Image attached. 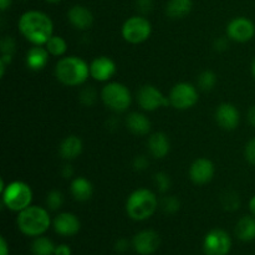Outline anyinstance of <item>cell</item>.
<instances>
[{
  "instance_id": "7a4b0ae2",
  "label": "cell",
  "mask_w": 255,
  "mask_h": 255,
  "mask_svg": "<svg viewBox=\"0 0 255 255\" xmlns=\"http://www.w3.org/2000/svg\"><path fill=\"white\" fill-rule=\"evenodd\" d=\"M55 76L65 86H80L91 76L90 65L79 56L61 57L55 66Z\"/></svg>"
},
{
  "instance_id": "d6986e66",
  "label": "cell",
  "mask_w": 255,
  "mask_h": 255,
  "mask_svg": "<svg viewBox=\"0 0 255 255\" xmlns=\"http://www.w3.org/2000/svg\"><path fill=\"white\" fill-rule=\"evenodd\" d=\"M49 51L46 47H42L40 45H34L29 51L26 52L25 62L26 66L32 71H40L45 69V66L49 62Z\"/></svg>"
},
{
  "instance_id": "277c9868",
  "label": "cell",
  "mask_w": 255,
  "mask_h": 255,
  "mask_svg": "<svg viewBox=\"0 0 255 255\" xmlns=\"http://www.w3.org/2000/svg\"><path fill=\"white\" fill-rule=\"evenodd\" d=\"M158 207L156 194L147 188H138L132 192L126 201L127 216L136 222L151 218Z\"/></svg>"
},
{
  "instance_id": "e575fe53",
  "label": "cell",
  "mask_w": 255,
  "mask_h": 255,
  "mask_svg": "<svg viewBox=\"0 0 255 255\" xmlns=\"http://www.w3.org/2000/svg\"><path fill=\"white\" fill-rule=\"evenodd\" d=\"M149 161L146 156H137L133 159V169L137 172H143L148 168Z\"/></svg>"
},
{
  "instance_id": "bcb514c9",
  "label": "cell",
  "mask_w": 255,
  "mask_h": 255,
  "mask_svg": "<svg viewBox=\"0 0 255 255\" xmlns=\"http://www.w3.org/2000/svg\"><path fill=\"white\" fill-rule=\"evenodd\" d=\"M252 74H253V76L255 77V57L253 61H252Z\"/></svg>"
},
{
  "instance_id": "f546056e",
  "label": "cell",
  "mask_w": 255,
  "mask_h": 255,
  "mask_svg": "<svg viewBox=\"0 0 255 255\" xmlns=\"http://www.w3.org/2000/svg\"><path fill=\"white\" fill-rule=\"evenodd\" d=\"M80 102L85 106H92L97 101V91L92 86H86L80 91Z\"/></svg>"
},
{
  "instance_id": "b9f144b4",
  "label": "cell",
  "mask_w": 255,
  "mask_h": 255,
  "mask_svg": "<svg viewBox=\"0 0 255 255\" xmlns=\"http://www.w3.org/2000/svg\"><path fill=\"white\" fill-rule=\"evenodd\" d=\"M247 116H248L249 124H251L252 126H253L255 128V105H254V106H252L251 109L248 110V115H247Z\"/></svg>"
},
{
  "instance_id": "60d3db41",
  "label": "cell",
  "mask_w": 255,
  "mask_h": 255,
  "mask_svg": "<svg viewBox=\"0 0 255 255\" xmlns=\"http://www.w3.org/2000/svg\"><path fill=\"white\" fill-rule=\"evenodd\" d=\"M0 255H9V248L4 237L0 238Z\"/></svg>"
},
{
  "instance_id": "1f68e13d",
  "label": "cell",
  "mask_w": 255,
  "mask_h": 255,
  "mask_svg": "<svg viewBox=\"0 0 255 255\" xmlns=\"http://www.w3.org/2000/svg\"><path fill=\"white\" fill-rule=\"evenodd\" d=\"M171 178L166 172H158V173L154 174V186L161 193H167L171 188Z\"/></svg>"
},
{
  "instance_id": "f35d334b",
  "label": "cell",
  "mask_w": 255,
  "mask_h": 255,
  "mask_svg": "<svg viewBox=\"0 0 255 255\" xmlns=\"http://www.w3.org/2000/svg\"><path fill=\"white\" fill-rule=\"evenodd\" d=\"M128 248V242L126 239H120V241L116 242V246H115V249H116L119 253H124V252L127 251Z\"/></svg>"
},
{
  "instance_id": "7dc6e473",
  "label": "cell",
  "mask_w": 255,
  "mask_h": 255,
  "mask_svg": "<svg viewBox=\"0 0 255 255\" xmlns=\"http://www.w3.org/2000/svg\"><path fill=\"white\" fill-rule=\"evenodd\" d=\"M45 1H47V2H51V4H56V2L61 1V0H45Z\"/></svg>"
},
{
  "instance_id": "ffe728a7",
  "label": "cell",
  "mask_w": 255,
  "mask_h": 255,
  "mask_svg": "<svg viewBox=\"0 0 255 255\" xmlns=\"http://www.w3.org/2000/svg\"><path fill=\"white\" fill-rule=\"evenodd\" d=\"M82 149H84V143H82L81 138L75 134L65 137L59 147L60 156L66 161L76 159L82 153Z\"/></svg>"
},
{
  "instance_id": "d4e9b609",
  "label": "cell",
  "mask_w": 255,
  "mask_h": 255,
  "mask_svg": "<svg viewBox=\"0 0 255 255\" xmlns=\"http://www.w3.org/2000/svg\"><path fill=\"white\" fill-rule=\"evenodd\" d=\"M55 246L52 241L46 237H36L31 244V252L34 255H54Z\"/></svg>"
},
{
  "instance_id": "7bdbcfd3",
  "label": "cell",
  "mask_w": 255,
  "mask_h": 255,
  "mask_svg": "<svg viewBox=\"0 0 255 255\" xmlns=\"http://www.w3.org/2000/svg\"><path fill=\"white\" fill-rule=\"evenodd\" d=\"M11 5V0H0V10L5 11Z\"/></svg>"
},
{
  "instance_id": "74e56055",
  "label": "cell",
  "mask_w": 255,
  "mask_h": 255,
  "mask_svg": "<svg viewBox=\"0 0 255 255\" xmlns=\"http://www.w3.org/2000/svg\"><path fill=\"white\" fill-rule=\"evenodd\" d=\"M54 255H71V248L66 246V244H60V246H56V248H55Z\"/></svg>"
},
{
  "instance_id": "5b68a950",
  "label": "cell",
  "mask_w": 255,
  "mask_h": 255,
  "mask_svg": "<svg viewBox=\"0 0 255 255\" xmlns=\"http://www.w3.org/2000/svg\"><path fill=\"white\" fill-rule=\"evenodd\" d=\"M0 193L2 194V204L12 212H21L31 206L32 189L22 181L10 182L5 186L4 179L0 181Z\"/></svg>"
},
{
  "instance_id": "d590c367",
  "label": "cell",
  "mask_w": 255,
  "mask_h": 255,
  "mask_svg": "<svg viewBox=\"0 0 255 255\" xmlns=\"http://www.w3.org/2000/svg\"><path fill=\"white\" fill-rule=\"evenodd\" d=\"M136 7L142 14H148L153 9V0H136Z\"/></svg>"
},
{
  "instance_id": "4dcf8cb0",
  "label": "cell",
  "mask_w": 255,
  "mask_h": 255,
  "mask_svg": "<svg viewBox=\"0 0 255 255\" xmlns=\"http://www.w3.org/2000/svg\"><path fill=\"white\" fill-rule=\"evenodd\" d=\"M162 209L166 212L167 214H174L179 211L181 208V202L176 196H167L162 199L161 202Z\"/></svg>"
},
{
  "instance_id": "8992f818",
  "label": "cell",
  "mask_w": 255,
  "mask_h": 255,
  "mask_svg": "<svg viewBox=\"0 0 255 255\" xmlns=\"http://www.w3.org/2000/svg\"><path fill=\"white\" fill-rule=\"evenodd\" d=\"M101 100L111 111L125 112L132 102L128 87L121 82H109L101 90Z\"/></svg>"
},
{
  "instance_id": "ac0fdd59",
  "label": "cell",
  "mask_w": 255,
  "mask_h": 255,
  "mask_svg": "<svg viewBox=\"0 0 255 255\" xmlns=\"http://www.w3.org/2000/svg\"><path fill=\"white\" fill-rule=\"evenodd\" d=\"M147 146H148L149 153L154 158H164L171 151V142H169L168 136L163 132L152 133L147 142Z\"/></svg>"
},
{
  "instance_id": "83f0119b",
  "label": "cell",
  "mask_w": 255,
  "mask_h": 255,
  "mask_svg": "<svg viewBox=\"0 0 255 255\" xmlns=\"http://www.w3.org/2000/svg\"><path fill=\"white\" fill-rule=\"evenodd\" d=\"M221 203L226 211H237L241 206V199L239 196L233 191H226L221 196Z\"/></svg>"
},
{
  "instance_id": "5bb4252c",
  "label": "cell",
  "mask_w": 255,
  "mask_h": 255,
  "mask_svg": "<svg viewBox=\"0 0 255 255\" xmlns=\"http://www.w3.org/2000/svg\"><path fill=\"white\" fill-rule=\"evenodd\" d=\"M214 164L211 159L197 158L189 167V178L194 184H207L213 179L214 177Z\"/></svg>"
},
{
  "instance_id": "ee69618b",
  "label": "cell",
  "mask_w": 255,
  "mask_h": 255,
  "mask_svg": "<svg viewBox=\"0 0 255 255\" xmlns=\"http://www.w3.org/2000/svg\"><path fill=\"white\" fill-rule=\"evenodd\" d=\"M249 209H251L252 214L255 217V196L252 197V199L249 201Z\"/></svg>"
},
{
  "instance_id": "30bf717a",
  "label": "cell",
  "mask_w": 255,
  "mask_h": 255,
  "mask_svg": "<svg viewBox=\"0 0 255 255\" xmlns=\"http://www.w3.org/2000/svg\"><path fill=\"white\" fill-rule=\"evenodd\" d=\"M232 249V238L223 229H212L206 234L203 251L206 255H227Z\"/></svg>"
},
{
  "instance_id": "44dd1931",
  "label": "cell",
  "mask_w": 255,
  "mask_h": 255,
  "mask_svg": "<svg viewBox=\"0 0 255 255\" xmlns=\"http://www.w3.org/2000/svg\"><path fill=\"white\" fill-rule=\"evenodd\" d=\"M70 192L75 201L87 202L92 198L94 194V187L92 183L85 177H76L71 181L70 184Z\"/></svg>"
},
{
  "instance_id": "f1b7e54d",
  "label": "cell",
  "mask_w": 255,
  "mask_h": 255,
  "mask_svg": "<svg viewBox=\"0 0 255 255\" xmlns=\"http://www.w3.org/2000/svg\"><path fill=\"white\" fill-rule=\"evenodd\" d=\"M64 204V194L60 191H50L46 196V207L50 211H57Z\"/></svg>"
},
{
  "instance_id": "7402d4cb",
  "label": "cell",
  "mask_w": 255,
  "mask_h": 255,
  "mask_svg": "<svg viewBox=\"0 0 255 255\" xmlns=\"http://www.w3.org/2000/svg\"><path fill=\"white\" fill-rule=\"evenodd\" d=\"M126 126L132 133L137 136H146L151 131V121L141 112H131L126 117Z\"/></svg>"
},
{
  "instance_id": "ab89813d",
  "label": "cell",
  "mask_w": 255,
  "mask_h": 255,
  "mask_svg": "<svg viewBox=\"0 0 255 255\" xmlns=\"http://www.w3.org/2000/svg\"><path fill=\"white\" fill-rule=\"evenodd\" d=\"M61 173L64 178H71V177L74 176V169H72V167L70 166V164H66V166L62 167Z\"/></svg>"
},
{
  "instance_id": "4fadbf2b",
  "label": "cell",
  "mask_w": 255,
  "mask_h": 255,
  "mask_svg": "<svg viewBox=\"0 0 255 255\" xmlns=\"http://www.w3.org/2000/svg\"><path fill=\"white\" fill-rule=\"evenodd\" d=\"M159 244H161V238L156 232L151 229L141 231L132 239L133 249L141 255L153 254L158 249Z\"/></svg>"
},
{
  "instance_id": "8d00e7d4",
  "label": "cell",
  "mask_w": 255,
  "mask_h": 255,
  "mask_svg": "<svg viewBox=\"0 0 255 255\" xmlns=\"http://www.w3.org/2000/svg\"><path fill=\"white\" fill-rule=\"evenodd\" d=\"M228 40H229L228 36L218 37V39H217L216 41H214V44H213L214 50H216V51H218V52L226 51V50L228 49V44H229Z\"/></svg>"
},
{
  "instance_id": "4316f807",
  "label": "cell",
  "mask_w": 255,
  "mask_h": 255,
  "mask_svg": "<svg viewBox=\"0 0 255 255\" xmlns=\"http://www.w3.org/2000/svg\"><path fill=\"white\" fill-rule=\"evenodd\" d=\"M217 84V75L214 74L211 70H206V71H202L198 75V79H197V85H198V89L202 91H211L214 89Z\"/></svg>"
},
{
  "instance_id": "ba28073f",
  "label": "cell",
  "mask_w": 255,
  "mask_h": 255,
  "mask_svg": "<svg viewBox=\"0 0 255 255\" xmlns=\"http://www.w3.org/2000/svg\"><path fill=\"white\" fill-rule=\"evenodd\" d=\"M168 97L171 106L177 110H182V111L192 109L199 99L197 87L189 82H178L174 85Z\"/></svg>"
},
{
  "instance_id": "8fae6325",
  "label": "cell",
  "mask_w": 255,
  "mask_h": 255,
  "mask_svg": "<svg viewBox=\"0 0 255 255\" xmlns=\"http://www.w3.org/2000/svg\"><path fill=\"white\" fill-rule=\"evenodd\" d=\"M255 35V25L251 19L244 16L234 17L227 25V36L236 42H247Z\"/></svg>"
},
{
  "instance_id": "e0dca14e",
  "label": "cell",
  "mask_w": 255,
  "mask_h": 255,
  "mask_svg": "<svg viewBox=\"0 0 255 255\" xmlns=\"http://www.w3.org/2000/svg\"><path fill=\"white\" fill-rule=\"evenodd\" d=\"M67 19L70 24L77 30H87L94 24V15L91 10L84 5H74L67 11Z\"/></svg>"
},
{
  "instance_id": "836d02e7",
  "label": "cell",
  "mask_w": 255,
  "mask_h": 255,
  "mask_svg": "<svg viewBox=\"0 0 255 255\" xmlns=\"http://www.w3.org/2000/svg\"><path fill=\"white\" fill-rule=\"evenodd\" d=\"M244 156H246V159L249 163L255 166V138H252L247 143L246 149H244Z\"/></svg>"
},
{
  "instance_id": "cb8c5ba5",
  "label": "cell",
  "mask_w": 255,
  "mask_h": 255,
  "mask_svg": "<svg viewBox=\"0 0 255 255\" xmlns=\"http://www.w3.org/2000/svg\"><path fill=\"white\" fill-rule=\"evenodd\" d=\"M236 236L242 242H252L255 239V217L244 216L236 226Z\"/></svg>"
},
{
  "instance_id": "603a6c76",
  "label": "cell",
  "mask_w": 255,
  "mask_h": 255,
  "mask_svg": "<svg viewBox=\"0 0 255 255\" xmlns=\"http://www.w3.org/2000/svg\"><path fill=\"white\" fill-rule=\"evenodd\" d=\"M192 0H168L166 14L171 19H183L192 11Z\"/></svg>"
},
{
  "instance_id": "9a60e30c",
  "label": "cell",
  "mask_w": 255,
  "mask_h": 255,
  "mask_svg": "<svg viewBox=\"0 0 255 255\" xmlns=\"http://www.w3.org/2000/svg\"><path fill=\"white\" fill-rule=\"evenodd\" d=\"M52 226H54L55 232L62 237L75 236L79 233L80 228H81L80 219L70 212H62V213L57 214L52 221Z\"/></svg>"
},
{
  "instance_id": "3957f363",
  "label": "cell",
  "mask_w": 255,
  "mask_h": 255,
  "mask_svg": "<svg viewBox=\"0 0 255 255\" xmlns=\"http://www.w3.org/2000/svg\"><path fill=\"white\" fill-rule=\"evenodd\" d=\"M19 231L27 237H40L50 228L49 212L39 206H30L19 212L16 218Z\"/></svg>"
},
{
  "instance_id": "7c38bea8",
  "label": "cell",
  "mask_w": 255,
  "mask_h": 255,
  "mask_svg": "<svg viewBox=\"0 0 255 255\" xmlns=\"http://www.w3.org/2000/svg\"><path fill=\"white\" fill-rule=\"evenodd\" d=\"M214 119L217 125L226 131H233L241 122V114L234 105L224 102L216 109Z\"/></svg>"
},
{
  "instance_id": "2e32d148",
  "label": "cell",
  "mask_w": 255,
  "mask_h": 255,
  "mask_svg": "<svg viewBox=\"0 0 255 255\" xmlns=\"http://www.w3.org/2000/svg\"><path fill=\"white\" fill-rule=\"evenodd\" d=\"M116 74V64L107 56H99L90 64V75L94 80L106 82Z\"/></svg>"
},
{
  "instance_id": "52a82bcc",
  "label": "cell",
  "mask_w": 255,
  "mask_h": 255,
  "mask_svg": "<svg viewBox=\"0 0 255 255\" xmlns=\"http://www.w3.org/2000/svg\"><path fill=\"white\" fill-rule=\"evenodd\" d=\"M122 37L129 44H142L152 34V25L148 19L142 15H134L128 17L122 25Z\"/></svg>"
},
{
  "instance_id": "9c48e42d",
  "label": "cell",
  "mask_w": 255,
  "mask_h": 255,
  "mask_svg": "<svg viewBox=\"0 0 255 255\" xmlns=\"http://www.w3.org/2000/svg\"><path fill=\"white\" fill-rule=\"evenodd\" d=\"M137 102L144 111H156L171 105L169 97H166L153 85H143L137 92Z\"/></svg>"
},
{
  "instance_id": "d6a6232c",
  "label": "cell",
  "mask_w": 255,
  "mask_h": 255,
  "mask_svg": "<svg viewBox=\"0 0 255 255\" xmlns=\"http://www.w3.org/2000/svg\"><path fill=\"white\" fill-rule=\"evenodd\" d=\"M15 50H16V42H15V40L11 36L2 37L1 41H0V51H1V55L12 56Z\"/></svg>"
},
{
  "instance_id": "6da1fadb",
  "label": "cell",
  "mask_w": 255,
  "mask_h": 255,
  "mask_svg": "<svg viewBox=\"0 0 255 255\" xmlns=\"http://www.w3.org/2000/svg\"><path fill=\"white\" fill-rule=\"evenodd\" d=\"M19 31L32 45L44 46L54 35V22L51 17L40 10H29L20 16L17 22Z\"/></svg>"
},
{
  "instance_id": "484cf974",
  "label": "cell",
  "mask_w": 255,
  "mask_h": 255,
  "mask_svg": "<svg viewBox=\"0 0 255 255\" xmlns=\"http://www.w3.org/2000/svg\"><path fill=\"white\" fill-rule=\"evenodd\" d=\"M44 46L46 47L49 54L52 56H64L67 50V44L65 39L61 36H57V35H52Z\"/></svg>"
},
{
  "instance_id": "f6af8a7d",
  "label": "cell",
  "mask_w": 255,
  "mask_h": 255,
  "mask_svg": "<svg viewBox=\"0 0 255 255\" xmlns=\"http://www.w3.org/2000/svg\"><path fill=\"white\" fill-rule=\"evenodd\" d=\"M5 69H6V64H5L4 61H1L0 60V76H4L5 75Z\"/></svg>"
}]
</instances>
